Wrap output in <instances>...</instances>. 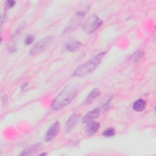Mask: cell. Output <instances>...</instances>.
Masks as SVG:
<instances>
[{
	"label": "cell",
	"instance_id": "cell-1",
	"mask_svg": "<svg viewBox=\"0 0 156 156\" xmlns=\"http://www.w3.org/2000/svg\"><path fill=\"white\" fill-rule=\"evenodd\" d=\"M77 91V88L76 85L73 83L68 85L52 101V108L55 110H60L63 108L74 98Z\"/></svg>",
	"mask_w": 156,
	"mask_h": 156
},
{
	"label": "cell",
	"instance_id": "cell-2",
	"mask_svg": "<svg viewBox=\"0 0 156 156\" xmlns=\"http://www.w3.org/2000/svg\"><path fill=\"white\" fill-rule=\"evenodd\" d=\"M105 54V52L99 53L91 58L89 61L78 66L74 72V76L81 77L86 76L93 72L98 66Z\"/></svg>",
	"mask_w": 156,
	"mask_h": 156
},
{
	"label": "cell",
	"instance_id": "cell-3",
	"mask_svg": "<svg viewBox=\"0 0 156 156\" xmlns=\"http://www.w3.org/2000/svg\"><path fill=\"white\" fill-rule=\"evenodd\" d=\"M102 20L96 14L90 15L83 23V29L87 34H91L96 31L102 24Z\"/></svg>",
	"mask_w": 156,
	"mask_h": 156
},
{
	"label": "cell",
	"instance_id": "cell-4",
	"mask_svg": "<svg viewBox=\"0 0 156 156\" xmlns=\"http://www.w3.org/2000/svg\"><path fill=\"white\" fill-rule=\"evenodd\" d=\"M54 36H47L41 38L37 43H36L30 49V53L32 55H35L41 53L45 49H46L54 40Z\"/></svg>",
	"mask_w": 156,
	"mask_h": 156
},
{
	"label": "cell",
	"instance_id": "cell-5",
	"mask_svg": "<svg viewBox=\"0 0 156 156\" xmlns=\"http://www.w3.org/2000/svg\"><path fill=\"white\" fill-rule=\"evenodd\" d=\"M89 8L90 7H86L83 10L78 11L71 20L68 27L65 30V32H69L76 29L81 23L83 17L88 11Z\"/></svg>",
	"mask_w": 156,
	"mask_h": 156
},
{
	"label": "cell",
	"instance_id": "cell-6",
	"mask_svg": "<svg viewBox=\"0 0 156 156\" xmlns=\"http://www.w3.org/2000/svg\"><path fill=\"white\" fill-rule=\"evenodd\" d=\"M60 129V124L59 121H55L53 123L49 129L48 130L47 132L46 133L44 140L46 141H50L52 139H54L59 133Z\"/></svg>",
	"mask_w": 156,
	"mask_h": 156
},
{
	"label": "cell",
	"instance_id": "cell-7",
	"mask_svg": "<svg viewBox=\"0 0 156 156\" xmlns=\"http://www.w3.org/2000/svg\"><path fill=\"white\" fill-rule=\"evenodd\" d=\"M101 110L99 108H96L94 110L88 112L83 117L82 119V122L85 124H88L91 122L94 121L96 118H98L100 115Z\"/></svg>",
	"mask_w": 156,
	"mask_h": 156
},
{
	"label": "cell",
	"instance_id": "cell-8",
	"mask_svg": "<svg viewBox=\"0 0 156 156\" xmlns=\"http://www.w3.org/2000/svg\"><path fill=\"white\" fill-rule=\"evenodd\" d=\"M80 118V114H74L69 117L65 124V130L69 132L73 129L74 128L78 121Z\"/></svg>",
	"mask_w": 156,
	"mask_h": 156
},
{
	"label": "cell",
	"instance_id": "cell-9",
	"mask_svg": "<svg viewBox=\"0 0 156 156\" xmlns=\"http://www.w3.org/2000/svg\"><path fill=\"white\" fill-rule=\"evenodd\" d=\"M82 44L76 40H70L65 44V48L70 52H77L80 49Z\"/></svg>",
	"mask_w": 156,
	"mask_h": 156
},
{
	"label": "cell",
	"instance_id": "cell-10",
	"mask_svg": "<svg viewBox=\"0 0 156 156\" xmlns=\"http://www.w3.org/2000/svg\"><path fill=\"white\" fill-rule=\"evenodd\" d=\"M100 127L99 123L97 122H91L88 123L87 126L85 128V133L87 135L91 136L95 134Z\"/></svg>",
	"mask_w": 156,
	"mask_h": 156
},
{
	"label": "cell",
	"instance_id": "cell-11",
	"mask_svg": "<svg viewBox=\"0 0 156 156\" xmlns=\"http://www.w3.org/2000/svg\"><path fill=\"white\" fill-rule=\"evenodd\" d=\"M41 147V144L40 143H36L34 144H32L31 146H28L26 149H24L22 153L20 154L21 155H31L34 154H35L38 150H40Z\"/></svg>",
	"mask_w": 156,
	"mask_h": 156
},
{
	"label": "cell",
	"instance_id": "cell-12",
	"mask_svg": "<svg viewBox=\"0 0 156 156\" xmlns=\"http://www.w3.org/2000/svg\"><path fill=\"white\" fill-rule=\"evenodd\" d=\"M101 92L98 88H96L93 89L86 98L84 103L86 104H89L93 102L96 99V98L99 96Z\"/></svg>",
	"mask_w": 156,
	"mask_h": 156
},
{
	"label": "cell",
	"instance_id": "cell-13",
	"mask_svg": "<svg viewBox=\"0 0 156 156\" xmlns=\"http://www.w3.org/2000/svg\"><path fill=\"white\" fill-rule=\"evenodd\" d=\"M146 105V101L142 99H139L133 103L132 108L136 112H141L145 108Z\"/></svg>",
	"mask_w": 156,
	"mask_h": 156
},
{
	"label": "cell",
	"instance_id": "cell-14",
	"mask_svg": "<svg viewBox=\"0 0 156 156\" xmlns=\"http://www.w3.org/2000/svg\"><path fill=\"white\" fill-rule=\"evenodd\" d=\"M112 99V96H105L102 101L101 102V108L99 109H102L103 110H105L108 107L110 102Z\"/></svg>",
	"mask_w": 156,
	"mask_h": 156
},
{
	"label": "cell",
	"instance_id": "cell-15",
	"mask_svg": "<svg viewBox=\"0 0 156 156\" xmlns=\"http://www.w3.org/2000/svg\"><path fill=\"white\" fill-rule=\"evenodd\" d=\"M102 135L105 137H111L115 135V130L113 128L109 127L103 132Z\"/></svg>",
	"mask_w": 156,
	"mask_h": 156
},
{
	"label": "cell",
	"instance_id": "cell-16",
	"mask_svg": "<svg viewBox=\"0 0 156 156\" xmlns=\"http://www.w3.org/2000/svg\"><path fill=\"white\" fill-rule=\"evenodd\" d=\"M143 55H144V52L141 51H139L132 55L131 59L134 62H137L140 58H141L143 57Z\"/></svg>",
	"mask_w": 156,
	"mask_h": 156
},
{
	"label": "cell",
	"instance_id": "cell-17",
	"mask_svg": "<svg viewBox=\"0 0 156 156\" xmlns=\"http://www.w3.org/2000/svg\"><path fill=\"white\" fill-rule=\"evenodd\" d=\"M34 36L33 35H27L26 38H25V41L24 43L26 45H29L34 40Z\"/></svg>",
	"mask_w": 156,
	"mask_h": 156
},
{
	"label": "cell",
	"instance_id": "cell-18",
	"mask_svg": "<svg viewBox=\"0 0 156 156\" xmlns=\"http://www.w3.org/2000/svg\"><path fill=\"white\" fill-rule=\"evenodd\" d=\"M15 4V1H7L5 2V6L7 8L10 9L12 7H13Z\"/></svg>",
	"mask_w": 156,
	"mask_h": 156
},
{
	"label": "cell",
	"instance_id": "cell-19",
	"mask_svg": "<svg viewBox=\"0 0 156 156\" xmlns=\"http://www.w3.org/2000/svg\"><path fill=\"white\" fill-rule=\"evenodd\" d=\"M47 154L46 153H42L40 154V155H46Z\"/></svg>",
	"mask_w": 156,
	"mask_h": 156
}]
</instances>
